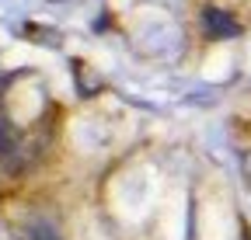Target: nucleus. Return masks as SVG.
Instances as JSON below:
<instances>
[{"label": "nucleus", "instance_id": "obj_1", "mask_svg": "<svg viewBox=\"0 0 251 240\" xmlns=\"http://www.w3.org/2000/svg\"><path fill=\"white\" fill-rule=\"evenodd\" d=\"M206 28H209V32L213 35H224V39H234L237 35V21H230L224 11H206Z\"/></svg>", "mask_w": 251, "mask_h": 240}, {"label": "nucleus", "instance_id": "obj_2", "mask_svg": "<svg viewBox=\"0 0 251 240\" xmlns=\"http://www.w3.org/2000/svg\"><path fill=\"white\" fill-rule=\"evenodd\" d=\"M28 237H31V240H59V237H56V230H52L49 223H31Z\"/></svg>", "mask_w": 251, "mask_h": 240}, {"label": "nucleus", "instance_id": "obj_3", "mask_svg": "<svg viewBox=\"0 0 251 240\" xmlns=\"http://www.w3.org/2000/svg\"><path fill=\"white\" fill-rule=\"evenodd\" d=\"M244 167H248V174H251V157H248V164H244Z\"/></svg>", "mask_w": 251, "mask_h": 240}]
</instances>
